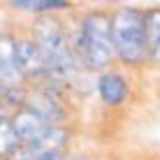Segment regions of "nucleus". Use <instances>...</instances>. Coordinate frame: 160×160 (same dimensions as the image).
Masks as SVG:
<instances>
[{
	"label": "nucleus",
	"mask_w": 160,
	"mask_h": 160,
	"mask_svg": "<svg viewBox=\"0 0 160 160\" xmlns=\"http://www.w3.org/2000/svg\"><path fill=\"white\" fill-rule=\"evenodd\" d=\"M98 93L107 104H121L128 95V84L121 74H102L100 81H98Z\"/></svg>",
	"instance_id": "0eeeda50"
},
{
	"label": "nucleus",
	"mask_w": 160,
	"mask_h": 160,
	"mask_svg": "<svg viewBox=\"0 0 160 160\" xmlns=\"http://www.w3.org/2000/svg\"><path fill=\"white\" fill-rule=\"evenodd\" d=\"M35 32H37V44L42 47L44 56H47V63H49V72L53 77H74V58L70 53V47H68V40H65L63 30H60L58 21H51V19H40L35 23Z\"/></svg>",
	"instance_id": "7ed1b4c3"
},
{
	"label": "nucleus",
	"mask_w": 160,
	"mask_h": 160,
	"mask_svg": "<svg viewBox=\"0 0 160 160\" xmlns=\"http://www.w3.org/2000/svg\"><path fill=\"white\" fill-rule=\"evenodd\" d=\"M30 112H35L37 116H42L47 123H53V121L63 118V109L60 104L56 102V98L51 93H35L30 98V104H28Z\"/></svg>",
	"instance_id": "6e6552de"
},
{
	"label": "nucleus",
	"mask_w": 160,
	"mask_h": 160,
	"mask_svg": "<svg viewBox=\"0 0 160 160\" xmlns=\"http://www.w3.org/2000/svg\"><path fill=\"white\" fill-rule=\"evenodd\" d=\"M146 51L156 63H160V9L146 12Z\"/></svg>",
	"instance_id": "1a4fd4ad"
},
{
	"label": "nucleus",
	"mask_w": 160,
	"mask_h": 160,
	"mask_svg": "<svg viewBox=\"0 0 160 160\" xmlns=\"http://www.w3.org/2000/svg\"><path fill=\"white\" fill-rule=\"evenodd\" d=\"M21 148V139L16 135L12 121H2L0 123V158H9Z\"/></svg>",
	"instance_id": "9d476101"
},
{
	"label": "nucleus",
	"mask_w": 160,
	"mask_h": 160,
	"mask_svg": "<svg viewBox=\"0 0 160 160\" xmlns=\"http://www.w3.org/2000/svg\"><path fill=\"white\" fill-rule=\"evenodd\" d=\"M23 79L19 65V42H14L9 35H0V84L5 88L19 86Z\"/></svg>",
	"instance_id": "39448f33"
},
{
	"label": "nucleus",
	"mask_w": 160,
	"mask_h": 160,
	"mask_svg": "<svg viewBox=\"0 0 160 160\" xmlns=\"http://www.w3.org/2000/svg\"><path fill=\"white\" fill-rule=\"evenodd\" d=\"M19 65L21 72L30 77H51L49 63L37 42H19Z\"/></svg>",
	"instance_id": "423d86ee"
},
{
	"label": "nucleus",
	"mask_w": 160,
	"mask_h": 160,
	"mask_svg": "<svg viewBox=\"0 0 160 160\" xmlns=\"http://www.w3.org/2000/svg\"><path fill=\"white\" fill-rule=\"evenodd\" d=\"M5 95H7V91H5V86H2V84H0V100H2V98H5Z\"/></svg>",
	"instance_id": "ddd939ff"
},
{
	"label": "nucleus",
	"mask_w": 160,
	"mask_h": 160,
	"mask_svg": "<svg viewBox=\"0 0 160 160\" xmlns=\"http://www.w3.org/2000/svg\"><path fill=\"white\" fill-rule=\"evenodd\" d=\"M114 51L125 63H139L146 53V14L137 9H121L112 19Z\"/></svg>",
	"instance_id": "f03ea898"
},
{
	"label": "nucleus",
	"mask_w": 160,
	"mask_h": 160,
	"mask_svg": "<svg viewBox=\"0 0 160 160\" xmlns=\"http://www.w3.org/2000/svg\"><path fill=\"white\" fill-rule=\"evenodd\" d=\"M12 125H14V130H16V135H19L23 146H37L53 128L51 123H47L42 116H37L30 109H23V112L16 114Z\"/></svg>",
	"instance_id": "20e7f679"
},
{
	"label": "nucleus",
	"mask_w": 160,
	"mask_h": 160,
	"mask_svg": "<svg viewBox=\"0 0 160 160\" xmlns=\"http://www.w3.org/2000/svg\"><path fill=\"white\" fill-rule=\"evenodd\" d=\"M2 121H5V114H2V112H0V123H2Z\"/></svg>",
	"instance_id": "4468645a"
},
{
	"label": "nucleus",
	"mask_w": 160,
	"mask_h": 160,
	"mask_svg": "<svg viewBox=\"0 0 160 160\" xmlns=\"http://www.w3.org/2000/svg\"><path fill=\"white\" fill-rule=\"evenodd\" d=\"M12 7L28 9V12H47V9H63L68 7L65 0H14Z\"/></svg>",
	"instance_id": "9b49d317"
},
{
	"label": "nucleus",
	"mask_w": 160,
	"mask_h": 160,
	"mask_svg": "<svg viewBox=\"0 0 160 160\" xmlns=\"http://www.w3.org/2000/svg\"><path fill=\"white\" fill-rule=\"evenodd\" d=\"M77 51L81 63L91 70H102L114 56L112 42V21L102 14H88L81 23V32L77 37Z\"/></svg>",
	"instance_id": "f257e3e1"
},
{
	"label": "nucleus",
	"mask_w": 160,
	"mask_h": 160,
	"mask_svg": "<svg viewBox=\"0 0 160 160\" xmlns=\"http://www.w3.org/2000/svg\"><path fill=\"white\" fill-rule=\"evenodd\" d=\"M35 160H63V156H60V151H49V153H40Z\"/></svg>",
	"instance_id": "f8f14e48"
}]
</instances>
